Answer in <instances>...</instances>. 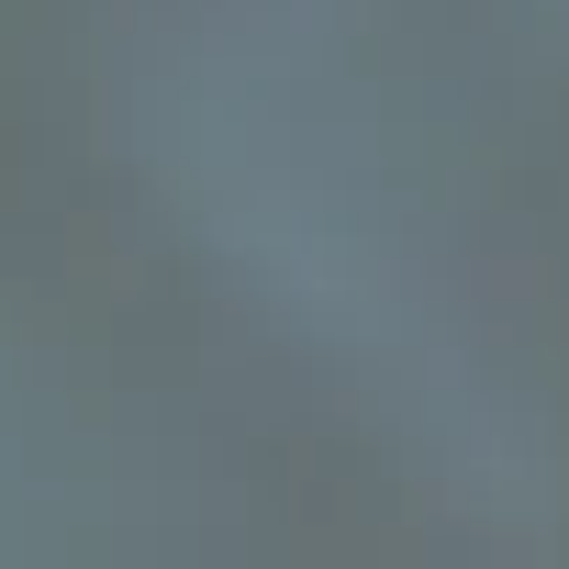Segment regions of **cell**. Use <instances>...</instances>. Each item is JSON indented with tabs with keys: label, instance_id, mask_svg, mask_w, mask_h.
Returning <instances> with one entry per match:
<instances>
[]
</instances>
